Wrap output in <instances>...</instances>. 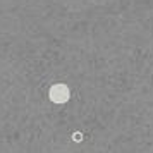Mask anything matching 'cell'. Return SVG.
Masks as SVG:
<instances>
[{"label":"cell","instance_id":"2","mask_svg":"<svg viewBox=\"0 0 153 153\" xmlns=\"http://www.w3.org/2000/svg\"><path fill=\"white\" fill-rule=\"evenodd\" d=\"M72 139H74L76 143H79V141H83V134H81V132H74V134H72Z\"/></svg>","mask_w":153,"mask_h":153},{"label":"cell","instance_id":"1","mask_svg":"<svg viewBox=\"0 0 153 153\" xmlns=\"http://www.w3.org/2000/svg\"><path fill=\"white\" fill-rule=\"evenodd\" d=\"M48 97H50V100H52L53 103L62 105V103H65V102L71 98V90L65 86V84H62V83L53 84V86L50 88V91H48Z\"/></svg>","mask_w":153,"mask_h":153}]
</instances>
